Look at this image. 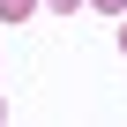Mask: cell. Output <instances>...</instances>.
Here are the masks:
<instances>
[{
	"label": "cell",
	"mask_w": 127,
	"mask_h": 127,
	"mask_svg": "<svg viewBox=\"0 0 127 127\" xmlns=\"http://www.w3.org/2000/svg\"><path fill=\"white\" fill-rule=\"evenodd\" d=\"M30 8H37V0H0V15H8V23H23Z\"/></svg>",
	"instance_id": "cell-1"
},
{
	"label": "cell",
	"mask_w": 127,
	"mask_h": 127,
	"mask_svg": "<svg viewBox=\"0 0 127 127\" xmlns=\"http://www.w3.org/2000/svg\"><path fill=\"white\" fill-rule=\"evenodd\" d=\"M90 8H105V15H127V0H90Z\"/></svg>",
	"instance_id": "cell-2"
},
{
	"label": "cell",
	"mask_w": 127,
	"mask_h": 127,
	"mask_svg": "<svg viewBox=\"0 0 127 127\" xmlns=\"http://www.w3.org/2000/svg\"><path fill=\"white\" fill-rule=\"evenodd\" d=\"M45 8H60V15H75V8H82V0H45Z\"/></svg>",
	"instance_id": "cell-3"
},
{
	"label": "cell",
	"mask_w": 127,
	"mask_h": 127,
	"mask_svg": "<svg viewBox=\"0 0 127 127\" xmlns=\"http://www.w3.org/2000/svg\"><path fill=\"white\" fill-rule=\"evenodd\" d=\"M120 52H127V23H120Z\"/></svg>",
	"instance_id": "cell-4"
},
{
	"label": "cell",
	"mask_w": 127,
	"mask_h": 127,
	"mask_svg": "<svg viewBox=\"0 0 127 127\" xmlns=\"http://www.w3.org/2000/svg\"><path fill=\"white\" fill-rule=\"evenodd\" d=\"M0 112H8V105H0Z\"/></svg>",
	"instance_id": "cell-5"
}]
</instances>
